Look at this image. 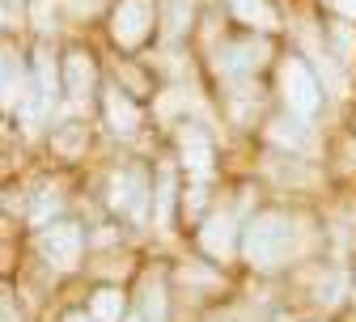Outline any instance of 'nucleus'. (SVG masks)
<instances>
[{
    "label": "nucleus",
    "mask_w": 356,
    "mask_h": 322,
    "mask_svg": "<svg viewBox=\"0 0 356 322\" xmlns=\"http://www.w3.org/2000/svg\"><path fill=\"white\" fill-rule=\"evenodd\" d=\"M297 242H301V229H297L293 212H284V208H259L242 225V259L259 275H272L284 263H293Z\"/></svg>",
    "instance_id": "nucleus-1"
},
{
    "label": "nucleus",
    "mask_w": 356,
    "mask_h": 322,
    "mask_svg": "<svg viewBox=\"0 0 356 322\" xmlns=\"http://www.w3.org/2000/svg\"><path fill=\"white\" fill-rule=\"evenodd\" d=\"M161 30V0H115L106 13V34L119 51H140Z\"/></svg>",
    "instance_id": "nucleus-2"
},
{
    "label": "nucleus",
    "mask_w": 356,
    "mask_h": 322,
    "mask_svg": "<svg viewBox=\"0 0 356 322\" xmlns=\"http://www.w3.org/2000/svg\"><path fill=\"white\" fill-rule=\"evenodd\" d=\"M106 208L115 216H127L131 225H145L153 216V178H149V170L136 166V161L111 170V178H106Z\"/></svg>",
    "instance_id": "nucleus-3"
},
{
    "label": "nucleus",
    "mask_w": 356,
    "mask_h": 322,
    "mask_svg": "<svg viewBox=\"0 0 356 322\" xmlns=\"http://www.w3.org/2000/svg\"><path fill=\"white\" fill-rule=\"evenodd\" d=\"M276 94H280L284 111H293L301 119H314L323 111V81L305 56H284L276 64Z\"/></svg>",
    "instance_id": "nucleus-4"
},
{
    "label": "nucleus",
    "mask_w": 356,
    "mask_h": 322,
    "mask_svg": "<svg viewBox=\"0 0 356 322\" xmlns=\"http://www.w3.org/2000/svg\"><path fill=\"white\" fill-rule=\"evenodd\" d=\"M276 60L272 51V38L267 34H242V38H225L216 47V72L225 81H254L267 64Z\"/></svg>",
    "instance_id": "nucleus-5"
},
{
    "label": "nucleus",
    "mask_w": 356,
    "mask_h": 322,
    "mask_svg": "<svg viewBox=\"0 0 356 322\" xmlns=\"http://www.w3.org/2000/svg\"><path fill=\"white\" fill-rule=\"evenodd\" d=\"M195 246L208 259H216V263H229L234 250H242V225H238V216L229 208H212L200 220V229H195Z\"/></svg>",
    "instance_id": "nucleus-6"
},
{
    "label": "nucleus",
    "mask_w": 356,
    "mask_h": 322,
    "mask_svg": "<svg viewBox=\"0 0 356 322\" xmlns=\"http://www.w3.org/2000/svg\"><path fill=\"white\" fill-rule=\"evenodd\" d=\"M38 250L56 271H72L85 255V229L76 220H51L38 229Z\"/></svg>",
    "instance_id": "nucleus-7"
},
{
    "label": "nucleus",
    "mask_w": 356,
    "mask_h": 322,
    "mask_svg": "<svg viewBox=\"0 0 356 322\" xmlns=\"http://www.w3.org/2000/svg\"><path fill=\"white\" fill-rule=\"evenodd\" d=\"M174 145H178V161L187 166L191 178H208L212 174V161H216V145H212V131L204 123H191L183 119L174 131Z\"/></svg>",
    "instance_id": "nucleus-8"
},
{
    "label": "nucleus",
    "mask_w": 356,
    "mask_h": 322,
    "mask_svg": "<svg viewBox=\"0 0 356 322\" xmlns=\"http://www.w3.org/2000/svg\"><path fill=\"white\" fill-rule=\"evenodd\" d=\"M60 77H64V98L68 102H89L98 89V60L85 47H68L60 60Z\"/></svg>",
    "instance_id": "nucleus-9"
},
{
    "label": "nucleus",
    "mask_w": 356,
    "mask_h": 322,
    "mask_svg": "<svg viewBox=\"0 0 356 322\" xmlns=\"http://www.w3.org/2000/svg\"><path fill=\"white\" fill-rule=\"evenodd\" d=\"M102 119L115 136H136L145 127V106L136 102V94H127L119 85L102 89Z\"/></svg>",
    "instance_id": "nucleus-10"
},
{
    "label": "nucleus",
    "mask_w": 356,
    "mask_h": 322,
    "mask_svg": "<svg viewBox=\"0 0 356 322\" xmlns=\"http://www.w3.org/2000/svg\"><path fill=\"white\" fill-rule=\"evenodd\" d=\"M225 9L238 26H246V34H280L284 30V17L276 9V0H225Z\"/></svg>",
    "instance_id": "nucleus-11"
},
{
    "label": "nucleus",
    "mask_w": 356,
    "mask_h": 322,
    "mask_svg": "<svg viewBox=\"0 0 356 322\" xmlns=\"http://www.w3.org/2000/svg\"><path fill=\"white\" fill-rule=\"evenodd\" d=\"M263 136H267L276 149H284V153H309V145H314L309 119H301V115H293V111H284V115H276V119H267Z\"/></svg>",
    "instance_id": "nucleus-12"
},
{
    "label": "nucleus",
    "mask_w": 356,
    "mask_h": 322,
    "mask_svg": "<svg viewBox=\"0 0 356 322\" xmlns=\"http://www.w3.org/2000/svg\"><path fill=\"white\" fill-rule=\"evenodd\" d=\"M30 72H34V85H38V94L47 106H56V98L64 94V77H60V64L51 56L47 42H38L34 47V60H30Z\"/></svg>",
    "instance_id": "nucleus-13"
},
{
    "label": "nucleus",
    "mask_w": 356,
    "mask_h": 322,
    "mask_svg": "<svg viewBox=\"0 0 356 322\" xmlns=\"http://www.w3.org/2000/svg\"><path fill=\"white\" fill-rule=\"evenodd\" d=\"M323 47L331 51L335 64H343L348 72H356V26L343 22V17H331L323 26Z\"/></svg>",
    "instance_id": "nucleus-14"
},
{
    "label": "nucleus",
    "mask_w": 356,
    "mask_h": 322,
    "mask_svg": "<svg viewBox=\"0 0 356 322\" xmlns=\"http://www.w3.org/2000/svg\"><path fill=\"white\" fill-rule=\"evenodd\" d=\"M195 30V0H161V38L170 42H183Z\"/></svg>",
    "instance_id": "nucleus-15"
},
{
    "label": "nucleus",
    "mask_w": 356,
    "mask_h": 322,
    "mask_svg": "<svg viewBox=\"0 0 356 322\" xmlns=\"http://www.w3.org/2000/svg\"><path fill=\"white\" fill-rule=\"evenodd\" d=\"M178 204H183V195H178V178H174V170L165 166V170L157 174V182H153V220H157V229H170V225H174Z\"/></svg>",
    "instance_id": "nucleus-16"
},
{
    "label": "nucleus",
    "mask_w": 356,
    "mask_h": 322,
    "mask_svg": "<svg viewBox=\"0 0 356 322\" xmlns=\"http://www.w3.org/2000/svg\"><path fill=\"white\" fill-rule=\"evenodd\" d=\"M89 314H94L98 322H127V297H123V289H115V284L98 289L94 297H89Z\"/></svg>",
    "instance_id": "nucleus-17"
},
{
    "label": "nucleus",
    "mask_w": 356,
    "mask_h": 322,
    "mask_svg": "<svg viewBox=\"0 0 356 322\" xmlns=\"http://www.w3.org/2000/svg\"><path fill=\"white\" fill-rule=\"evenodd\" d=\"M140 314H145V322H165L170 318V301H165V284L161 280H145V305H140Z\"/></svg>",
    "instance_id": "nucleus-18"
},
{
    "label": "nucleus",
    "mask_w": 356,
    "mask_h": 322,
    "mask_svg": "<svg viewBox=\"0 0 356 322\" xmlns=\"http://www.w3.org/2000/svg\"><path fill=\"white\" fill-rule=\"evenodd\" d=\"M343 293H348V275H343V271L335 267L331 275H323V280H318V289H314V301H318V305H331V309H335V305L343 301Z\"/></svg>",
    "instance_id": "nucleus-19"
},
{
    "label": "nucleus",
    "mask_w": 356,
    "mask_h": 322,
    "mask_svg": "<svg viewBox=\"0 0 356 322\" xmlns=\"http://www.w3.org/2000/svg\"><path fill=\"white\" fill-rule=\"evenodd\" d=\"M51 145H56V153H64V157H76V153L85 149V127H81V123L56 127V136H51Z\"/></svg>",
    "instance_id": "nucleus-20"
},
{
    "label": "nucleus",
    "mask_w": 356,
    "mask_h": 322,
    "mask_svg": "<svg viewBox=\"0 0 356 322\" xmlns=\"http://www.w3.org/2000/svg\"><path fill=\"white\" fill-rule=\"evenodd\" d=\"M178 280L195 284V289H220V275L208 263H183V267H178Z\"/></svg>",
    "instance_id": "nucleus-21"
},
{
    "label": "nucleus",
    "mask_w": 356,
    "mask_h": 322,
    "mask_svg": "<svg viewBox=\"0 0 356 322\" xmlns=\"http://www.w3.org/2000/svg\"><path fill=\"white\" fill-rule=\"evenodd\" d=\"M119 81H127V94H149V85H145V77L136 68H123L119 64Z\"/></svg>",
    "instance_id": "nucleus-22"
},
{
    "label": "nucleus",
    "mask_w": 356,
    "mask_h": 322,
    "mask_svg": "<svg viewBox=\"0 0 356 322\" xmlns=\"http://www.w3.org/2000/svg\"><path fill=\"white\" fill-rule=\"evenodd\" d=\"M331 13L343 22H356V0H331Z\"/></svg>",
    "instance_id": "nucleus-23"
},
{
    "label": "nucleus",
    "mask_w": 356,
    "mask_h": 322,
    "mask_svg": "<svg viewBox=\"0 0 356 322\" xmlns=\"http://www.w3.org/2000/svg\"><path fill=\"white\" fill-rule=\"evenodd\" d=\"M5 322H17V305H13V297H5Z\"/></svg>",
    "instance_id": "nucleus-24"
},
{
    "label": "nucleus",
    "mask_w": 356,
    "mask_h": 322,
    "mask_svg": "<svg viewBox=\"0 0 356 322\" xmlns=\"http://www.w3.org/2000/svg\"><path fill=\"white\" fill-rule=\"evenodd\" d=\"M64 322H98V318H94V314H89V309H85V314H68Z\"/></svg>",
    "instance_id": "nucleus-25"
},
{
    "label": "nucleus",
    "mask_w": 356,
    "mask_h": 322,
    "mask_svg": "<svg viewBox=\"0 0 356 322\" xmlns=\"http://www.w3.org/2000/svg\"><path fill=\"white\" fill-rule=\"evenodd\" d=\"M127 322H145V314H140V309H136V314H127Z\"/></svg>",
    "instance_id": "nucleus-26"
},
{
    "label": "nucleus",
    "mask_w": 356,
    "mask_h": 322,
    "mask_svg": "<svg viewBox=\"0 0 356 322\" xmlns=\"http://www.w3.org/2000/svg\"><path fill=\"white\" fill-rule=\"evenodd\" d=\"M276 322H293V318H284V314H280V318H276Z\"/></svg>",
    "instance_id": "nucleus-27"
},
{
    "label": "nucleus",
    "mask_w": 356,
    "mask_h": 322,
    "mask_svg": "<svg viewBox=\"0 0 356 322\" xmlns=\"http://www.w3.org/2000/svg\"><path fill=\"white\" fill-rule=\"evenodd\" d=\"M220 322H225V318H220Z\"/></svg>",
    "instance_id": "nucleus-28"
}]
</instances>
